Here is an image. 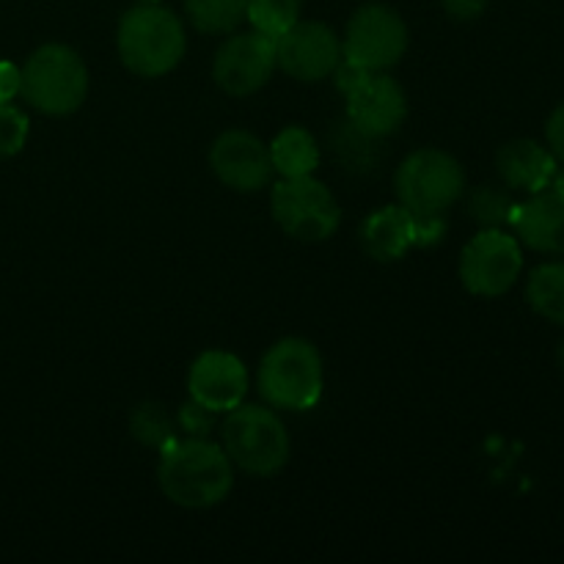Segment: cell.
I'll return each mask as SVG.
<instances>
[{
  "instance_id": "cell-1",
  "label": "cell",
  "mask_w": 564,
  "mask_h": 564,
  "mask_svg": "<svg viewBox=\"0 0 564 564\" xmlns=\"http://www.w3.org/2000/svg\"><path fill=\"white\" fill-rule=\"evenodd\" d=\"M237 468L224 446L207 435L171 438L160 449L158 485L171 505L182 510H209L229 499Z\"/></svg>"
},
{
  "instance_id": "cell-2",
  "label": "cell",
  "mask_w": 564,
  "mask_h": 564,
  "mask_svg": "<svg viewBox=\"0 0 564 564\" xmlns=\"http://www.w3.org/2000/svg\"><path fill=\"white\" fill-rule=\"evenodd\" d=\"M116 50L127 72L154 80L174 72L185 58V25L163 3H138L121 14L116 28Z\"/></svg>"
},
{
  "instance_id": "cell-3",
  "label": "cell",
  "mask_w": 564,
  "mask_h": 564,
  "mask_svg": "<svg viewBox=\"0 0 564 564\" xmlns=\"http://www.w3.org/2000/svg\"><path fill=\"white\" fill-rule=\"evenodd\" d=\"M257 389L273 411L306 413L325 391V364L317 345L303 336H284L259 361Z\"/></svg>"
},
{
  "instance_id": "cell-4",
  "label": "cell",
  "mask_w": 564,
  "mask_h": 564,
  "mask_svg": "<svg viewBox=\"0 0 564 564\" xmlns=\"http://www.w3.org/2000/svg\"><path fill=\"white\" fill-rule=\"evenodd\" d=\"M218 444L224 446L237 471L257 479H270L284 471L292 455L290 433L279 413L270 405L248 402L224 413Z\"/></svg>"
},
{
  "instance_id": "cell-5",
  "label": "cell",
  "mask_w": 564,
  "mask_h": 564,
  "mask_svg": "<svg viewBox=\"0 0 564 564\" xmlns=\"http://www.w3.org/2000/svg\"><path fill=\"white\" fill-rule=\"evenodd\" d=\"M20 75V97L44 116H72L88 97V66L69 44H42L28 55Z\"/></svg>"
},
{
  "instance_id": "cell-6",
  "label": "cell",
  "mask_w": 564,
  "mask_h": 564,
  "mask_svg": "<svg viewBox=\"0 0 564 564\" xmlns=\"http://www.w3.org/2000/svg\"><path fill=\"white\" fill-rule=\"evenodd\" d=\"M394 191L402 207L413 215H446L466 193V171L455 154L424 147L402 160Z\"/></svg>"
},
{
  "instance_id": "cell-7",
  "label": "cell",
  "mask_w": 564,
  "mask_h": 564,
  "mask_svg": "<svg viewBox=\"0 0 564 564\" xmlns=\"http://www.w3.org/2000/svg\"><path fill=\"white\" fill-rule=\"evenodd\" d=\"M270 213L279 229L301 242H323L339 231L341 207L317 176L279 180L270 191Z\"/></svg>"
},
{
  "instance_id": "cell-8",
  "label": "cell",
  "mask_w": 564,
  "mask_h": 564,
  "mask_svg": "<svg viewBox=\"0 0 564 564\" xmlns=\"http://www.w3.org/2000/svg\"><path fill=\"white\" fill-rule=\"evenodd\" d=\"M523 273V248L505 229H479L463 246L457 275L474 297H501Z\"/></svg>"
},
{
  "instance_id": "cell-9",
  "label": "cell",
  "mask_w": 564,
  "mask_h": 564,
  "mask_svg": "<svg viewBox=\"0 0 564 564\" xmlns=\"http://www.w3.org/2000/svg\"><path fill=\"white\" fill-rule=\"evenodd\" d=\"M408 42L411 33L400 11L383 3H364L347 22L341 53L345 61L367 72H389L405 58Z\"/></svg>"
},
{
  "instance_id": "cell-10",
  "label": "cell",
  "mask_w": 564,
  "mask_h": 564,
  "mask_svg": "<svg viewBox=\"0 0 564 564\" xmlns=\"http://www.w3.org/2000/svg\"><path fill=\"white\" fill-rule=\"evenodd\" d=\"M275 64V39L259 31L229 33L213 58V80L229 97H251L268 86Z\"/></svg>"
},
{
  "instance_id": "cell-11",
  "label": "cell",
  "mask_w": 564,
  "mask_h": 564,
  "mask_svg": "<svg viewBox=\"0 0 564 564\" xmlns=\"http://www.w3.org/2000/svg\"><path fill=\"white\" fill-rule=\"evenodd\" d=\"M339 33L317 20H297L275 39V64L284 75L301 83L328 80L341 64Z\"/></svg>"
},
{
  "instance_id": "cell-12",
  "label": "cell",
  "mask_w": 564,
  "mask_h": 564,
  "mask_svg": "<svg viewBox=\"0 0 564 564\" xmlns=\"http://www.w3.org/2000/svg\"><path fill=\"white\" fill-rule=\"evenodd\" d=\"M347 124L367 138H389L405 124L408 94L389 72H367L345 94Z\"/></svg>"
},
{
  "instance_id": "cell-13",
  "label": "cell",
  "mask_w": 564,
  "mask_h": 564,
  "mask_svg": "<svg viewBox=\"0 0 564 564\" xmlns=\"http://www.w3.org/2000/svg\"><path fill=\"white\" fill-rule=\"evenodd\" d=\"M209 169L220 185L237 193H257L273 180L268 143L248 130H226L209 147Z\"/></svg>"
},
{
  "instance_id": "cell-14",
  "label": "cell",
  "mask_w": 564,
  "mask_h": 564,
  "mask_svg": "<svg viewBox=\"0 0 564 564\" xmlns=\"http://www.w3.org/2000/svg\"><path fill=\"white\" fill-rule=\"evenodd\" d=\"M251 378L240 356L229 350H204L187 372V394L191 402L209 413H229L246 402Z\"/></svg>"
},
{
  "instance_id": "cell-15",
  "label": "cell",
  "mask_w": 564,
  "mask_h": 564,
  "mask_svg": "<svg viewBox=\"0 0 564 564\" xmlns=\"http://www.w3.org/2000/svg\"><path fill=\"white\" fill-rule=\"evenodd\" d=\"M512 229L521 246L549 257H564V198L551 191L534 193L516 207Z\"/></svg>"
},
{
  "instance_id": "cell-16",
  "label": "cell",
  "mask_w": 564,
  "mask_h": 564,
  "mask_svg": "<svg viewBox=\"0 0 564 564\" xmlns=\"http://www.w3.org/2000/svg\"><path fill=\"white\" fill-rule=\"evenodd\" d=\"M496 169L510 191H523L534 196V193L549 191L551 176L556 171V158L549 147L532 141V138H516L499 149Z\"/></svg>"
},
{
  "instance_id": "cell-17",
  "label": "cell",
  "mask_w": 564,
  "mask_h": 564,
  "mask_svg": "<svg viewBox=\"0 0 564 564\" xmlns=\"http://www.w3.org/2000/svg\"><path fill=\"white\" fill-rule=\"evenodd\" d=\"M361 246L378 262H397L416 248L413 213L402 204H389L369 215L361 224Z\"/></svg>"
},
{
  "instance_id": "cell-18",
  "label": "cell",
  "mask_w": 564,
  "mask_h": 564,
  "mask_svg": "<svg viewBox=\"0 0 564 564\" xmlns=\"http://www.w3.org/2000/svg\"><path fill=\"white\" fill-rule=\"evenodd\" d=\"M270 163L281 180H297V176H314L319 169V143L306 127L290 124L268 143Z\"/></svg>"
},
{
  "instance_id": "cell-19",
  "label": "cell",
  "mask_w": 564,
  "mask_h": 564,
  "mask_svg": "<svg viewBox=\"0 0 564 564\" xmlns=\"http://www.w3.org/2000/svg\"><path fill=\"white\" fill-rule=\"evenodd\" d=\"M527 301L543 319L564 325V262H545L529 273Z\"/></svg>"
},
{
  "instance_id": "cell-20",
  "label": "cell",
  "mask_w": 564,
  "mask_h": 564,
  "mask_svg": "<svg viewBox=\"0 0 564 564\" xmlns=\"http://www.w3.org/2000/svg\"><path fill=\"white\" fill-rule=\"evenodd\" d=\"M185 14L204 36H229L246 22V0H185Z\"/></svg>"
},
{
  "instance_id": "cell-21",
  "label": "cell",
  "mask_w": 564,
  "mask_h": 564,
  "mask_svg": "<svg viewBox=\"0 0 564 564\" xmlns=\"http://www.w3.org/2000/svg\"><path fill=\"white\" fill-rule=\"evenodd\" d=\"M301 0H246V20L253 31L279 39L301 20Z\"/></svg>"
},
{
  "instance_id": "cell-22",
  "label": "cell",
  "mask_w": 564,
  "mask_h": 564,
  "mask_svg": "<svg viewBox=\"0 0 564 564\" xmlns=\"http://www.w3.org/2000/svg\"><path fill=\"white\" fill-rule=\"evenodd\" d=\"M516 207V198L494 185L477 187V191L468 196V215H471L482 229H505V226H512Z\"/></svg>"
},
{
  "instance_id": "cell-23",
  "label": "cell",
  "mask_w": 564,
  "mask_h": 564,
  "mask_svg": "<svg viewBox=\"0 0 564 564\" xmlns=\"http://www.w3.org/2000/svg\"><path fill=\"white\" fill-rule=\"evenodd\" d=\"M130 430L141 444L154 446V449H163L171 438H176L169 411L158 402H147V405L135 408L130 419Z\"/></svg>"
},
{
  "instance_id": "cell-24",
  "label": "cell",
  "mask_w": 564,
  "mask_h": 564,
  "mask_svg": "<svg viewBox=\"0 0 564 564\" xmlns=\"http://www.w3.org/2000/svg\"><path fill=\"white\" fill-rule=\"evenodd\" d=\"M28 132H31V121L25 110L11 102H0V160L20 154L25 149Z\"/></svg>"
},
{
  "instance_id": "cell-25",
  "label": "cell",
  "mask_w": 564,
  "mask_h": 564,
  "mask_svg": "<svg viewBox=\"0 0 564 564\" xmlns=\"http://www.w3.org/2000/svg\"><path fill=\"white\" fill-rule=\"evenodd\" d=\"M416 224V248H430L444 240L446 215H413Z\"/></svg>"
},
{
  "instance_id": "cell-26",
  "label": "cell",
  "mask_w": 564,
  "mask_h": 564,
  "mask_svg": "<svg viewBox=\"0 0 564 564\" xmlns=\"http://www.w3.org/2000/svg\"><path fill=\"white\" fill-rule=\"evenodd\" d=\"M545 141H549L551 154L564 163V102L556 105L554 113L545 121Z\"/></svg>"
},
{
  "instance_id": "cell-27",
  "label": "cell",
  "mask_w": 564,
  "mask_h": 564,
  "mask_svg": "<svg viewBox=\"0 0 564 564\" xmlns=\"http://www.w3.org/2000/svg\"><path fill=\"white\" fill-rule=\"evenodd\" d=\"M20 66L11 61H0V102H14L20 97Z\"/></svg>"
},
{
  "instance_id": "cell-28",
  "label": "cell",
  "mask_w": 564,
  "mask_h": 564,
  "mask_svg": "<svg viewBox=\"0 0 564 564\" xmlns=\"http://www.w3.org/2000/svg\"><path fill=\"white\" fill-rule=\"evenodd\" d=\"M446 9V14L455 17V20H477L479 14H485L490 0H441Z\"/></svg>"
},
{
  "instance_id": "cell-29",
  "label": "cell",
  "mask_w": 564,
  "mask_h": 564,
  "mask_svg": "<svg viewBox=\"0 0 564 564\" xmlns=\"http://www.w3.org/2000/svg\"><path fill=\"white\" fill-rule=\"evenodd\" d=\"M549 191L554 193V196L564 198V163H562V165H556L554 176H551V185H549Z\"/></svg>"
},
{
  "instance_id": "cell-30",
  "label": "cell",
  "mask_w": 564,
  "mask_h": 564,
  "mask_svg": "<svg viewBox=\"0 0 564 564\" xmlns=\"http://www.w3.org/2000/svg\"><path fill=\"white\" fill-rule=\"evenodd\" d=\"M556 358H560V367H562V372H564V339L560 341V350H556Z\"/></svg>"
},
{
  "instance_id": "cell-31",
  "label": "cell",
  "mask_w": 564,
  "mask_h": 564,
  "mask_svg": "<svg viewBox=\"0 0 564 564\" xmlns=\"http://www.w3.org/2000/svg\"><path fill=\"white\" fill-rule=\"evenodd\" d=\"M138 3H163V0H138Z\"/></svg>"
}]
</instances>
